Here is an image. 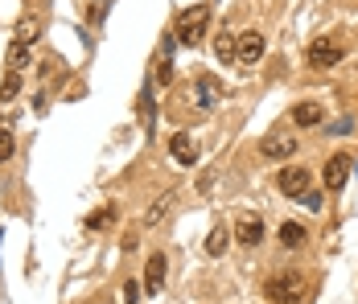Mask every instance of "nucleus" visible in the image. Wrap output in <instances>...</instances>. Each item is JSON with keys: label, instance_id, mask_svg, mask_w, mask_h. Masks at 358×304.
I'll list each match as a JSON object with an SVG mask.
<instances>
[{"label": "nucleus", "instance_id": "nucleus-18", "mask_svg": "<svg viewBox=\"0 0 358 304\" xmlns=\"http://www.w3.org/2000/svg\"><path fill=\"white\" fill-rule=\"evenodd\" d=\"M215 54L222 58V62H235V37H227V34H222V37L215 41Z\"/></svg>", "mask_w": 358, "mask_h": 304}, {"label": "nucleus", "instance_id": "nucleus-25", "mask_svg": "<svg viewBox=\"0 0 358 304\" xmlns=\"http://www.w3.org/2000/svg\"><path fill=\"white\" fill-rule=\"evenodd\" d=\"M301 202L309 205V210H317V205H322V198H317V194H313V189H305V194H301Z\"/></svg>", "mask_w": 358, "mask_h": 304}, {"label": "nucleus", "instance_id": "nucleus-23", "mask_svg": "<svg viewBox=\"0 0 358 304\" xmlns=\"http://www.w3.org/2000/svg\"><path fill=\"white\" fill-rule=\"evenodd\" d=\"M120 296H124V304H136V301H141V284H136V280H128V284L120 288Z\"/></svg>", "mask_w": 358, "mask_h": 304}, {"label": "nucleus", "instance_id": "nucleus-10", "mask_svg": "<svg viewBox=\"0 0 358 304\" xmlns=\"http://www.w3.org/2000/svg\"><path fill=\"white\" fill-rule=\"evenodd\" d=\"M169 157L178 161V165H198V144H194V136L189 132H178L169 140Z\"/></svg>", "mask_w": 358, "mask_h": 304}, {"label": "nucleus", "instance_id": "nucleus-13", "mask_svg": "<svg viewBox=\"0 0 358 304\" xmlns=\"http://www.w3.org/2000/svg\"><path fill=\"white\" fill-rule=\"evenodd\" d=\"M4 62H8L13 74H21V70L29 66V41H13V45H8V54H4Z\"/></svg>", "mask_w": 358, "mask_h": 304}, {"label": "nucleus", "instance_id": "nucleus-15", "mask_svg": "<svg viewBox=\"0 0 358 304\" xmlns=\"http://www.w3.org/2000/svg\"><path fill=\"white\" fill-rule=\"evenodd\" d=\"M227 243H231V231H227V226H215L210 238H206V251H210V255H222V251H227Z\"/></svg>", "mask_w": 358, "mask_h": 304}, {"label": "nucleus", "instance_id": "nucleus-2", "mask_svg": "<svg viewBox=\"0 0 358 304\" xmlns=\"http://www.w3.org/2000/svg\"><path fill=\"white\" fill-rule=\"evenodd\" d=\"M264 296L272 304H292L301 296V275H292V271H280V275H272L268 284H264Z\"/></svg>", "mask_w": 358, "mask_h": 304}, {"label": "nucleus", "instance_id": "nucleus-1", "mask_svg": "<svg viewBox=\"0 0 358 304\" xmlns=\"http://www.w3.org/2000/svg\"><path fill=\"white\" fill-rule=\"evenodd\" d=\"M206 21H210V8H206V4H194V8H185V13L178 17V41L194 50V45L206 37Z\"/></svg>", "mask_w": 358, "mask_h": 304}, {"label": "nucleus", "instance_id": "nucleus-7", "mask_svg": "<svg viewBox=\"0 0 358 304\" xmlns=\"http://www.w3.org/2000/svg\"><path fill=\"white\" fill-rule=\"evenodd\" d=\"M264 218L259 214H239V222H235V238L243 243V247H259L264 243Z\"/></svg>", "mask_w": 358, "mask_h": 304}, {"label": "nucleus", "instance_id": "nucleus-14", "mask_svg": "<svg viewBox=\"0 0 358 304\" xmlns=\"http://www.w3.org/2000/svg\"><path fill=\"white\" fill-rule=\"evenodd\" d=\"M305 226H301V222H285V226H280V243H285L288 251H292V247H305Z\"/></svg>", "mask_w": 358, "mask_h": 304}, {"label": "nucleus", "instance_id": "nucleus-20", "mask_svg": "<svg viewBox=\"0 0 358 304\" xmlns=\"http://www.w3.org/2000/svg\"><path fill=\"white\" fill-rule=\"evenodd\" d=\"M13 148H17V144H13V132H8V124L0 120V161H8V157H13Z\"/></svg>", "mask_w": 358, "mask_h": 304}, {"label": "nucleus", "instance_id": "nucleus-12", "mask_svg": "<svg viewBox=\"0 0 358 304\" xmlns=\"http://www.w3.org/2000/svg\"><path fill=\"white\" fill-rule=\"evenodd\" d=\"M322 120H325V107H322V103H301V107L292 111V124H296V128H317Z\"/></svg>", "mask_w": 358, "mask_h": 304}, {"label": "nucleus", "instance_id": "nucleus-21", "mask_svg": "<svg viewBox=\"0 0 358 304\" xmlns=\"http://www.w3.org/2000/svg\"><path fill=\"white\" fill-rule=\"evenodd\" d=\"M115 222V210H99V214H91V222H87V231H103Z\"/></svg>", "mask_w": 358, "mask_h": 304}, {"label": "nucleus", "instance_id": "nucleus-16", "mask_svg": "<svg viewBox=\"0 0 358 304\" xmlns=\"http://www.w3.org/2000/svg\"><path fill=\"white\" fill-rule=\"evenodd\" d=\"M17 95H21V74H13V70H8V78L0 82V103L17 99Z\"/></svg>", "mask_w": 358, "mask_h": 304}, {"label": "nucleus", "instance_id": "nucleus-22", "mask_svg": "<svg viewBox=\"0 0 358 304\" xmlns=\"http://www.w3.org/2000/svg\"><path fill=\"white\" fill-rule=\"evenodd\" d=\"M141 115H144V128H152V95H148V87L141 91Z\"/></svg>", "mask_w": 358, "mask_h": 304}, {"label": "nucleus", "instance_id": "nucleus-4", "mask_svg": "<svg viewBox=\"0 0 358 304\" xmlns=\"http://www.w3.org/2000/svg\"><path fill=\"white\" fill-rule=\"evenodd\" d=\"M342 41H334V37H322V41H313L309 45V66H317V70H325V66H338L342 62Z\"/></svg>", "mask_w": 358, "mask_h": 304}, {"label": "nucleus", "instance_id": "nucleus-17", "mask_svg": "<svg viewBox=\"0 0 358 304\" xmlns=\"http://www.w3.org/2000/svg\"><path fill=\"white\" fill-rule=\"evenodd\" d=\"M41 34V17H25L21 25H17V41H34Z\"/></svg>", "mask_w": 358, "mask_h": 304}, {"label": "nucleus", "instance_id": "nucleus-26", "mask_svg": "<svg viewBox=\"0 0 358 304\" xmlns=\"http://www.w3.org/2000/svg\"><path fill=\"white\" fill-rule=\"evenodd\" d=\"M0 238H4V235H0Z\"/></svg>", "mask_w": 358, "mask_h": 304}, {"label": "nucleus", "instance_id": "nucleus-3", "mask_svg": "<svg viewBox=\"0 0 358 304\" xmlns=\"http://www.w3.org/2000/svg\"><path fill=\"white\" fill-rule=\"evenodd\" d=\"M292 152H296V136L292 132H276L259 140V157H268V161H292Z\"/></svg>", "mask_w": 358, "mask_h": 304}, {"label": "nucleus", "instance_id": "nucleus-19", "mask_svg": "<svg viewBox=\"0 0 358 304\" xmlns=\"http://www.w3.org/2000/svg\"><path fill=\"white\" fill-rule=\"evenodd\" d=\"M165 210H169V194H165V198H157V202L148 205V214H144V226H157V218H161Z\"/></svg>", "mask_w": 358, "mask_h": 304}, {"label": "nucleus", "instance_id": "nucleus-11", "mask_svg": "<svg viewBox=\"0 0 358 304\" xmlns=\"http://www.w3.org/2000/svg\"><path fill=\"white\" fill-rule=\"evenodd\" d=\"M165 284V255H148V268H144V292L157 296Z\"/></svg>", "mask_w": 358, "mask_h": 304}, {"label": "nucleus", "instance_id": "nucleus-6", "mask_svg": "<svg viewBox=\"0 0 358 304\" xmlns=\"http://www.w3.org/2000/svg\"><path fill=\"white\" fill-rule=\"evenodd\" d=\"M276 185H280V194H285V198H301V194L309 189V169H301V165H288V169H280Z\"/></svg>", "mask_w": 358, "mask_h": 304}, {"label": "nucleus", "instance_id": "nucleus-9", "mask_svg": "<svg viewBox=\"0 0 358 304\" xmlns=\"http://www.w3.org/2000/svg\"><path fill=\"white\" fill-rule=\"evenodd\" d=\"M218 99H227V87L218 82L215 74H198V107H206V111H210Z\"/></svg>", "mask_w": 358, "mask_h": 304}, {"label": "nucleus", "instance_id": "nucleus-8", "mask_svg": "<svg viewBox=\"0 0 358 304\" xmlns=\"http://www.w3.org/2000/svg\"><path fill=\"white\" fill-rule=\"evenodd\" d=\"M322 177H325V189H334V194H338V189L346 185V177H350V157H342V152H338V157H329V161H325V169H322Z\"/></svg>", "mask_w": 358, "mask_h": 304}, {"label": "nucleus", "instance_id": "nucleus-24", "mask_svg": "<svg viewBox=\"0 0 358 304\" xmlns=\"http://www.w3.org/2000/svg\"><path fill=\"white\" fill-rule=\"evenodd\" d=\"M157 82H161V87L173 82V62H161V66H157Z\"/></svg>", "mask_w": 358, "mask_h": 304}, {"label": "nucleus", "instance_id": "nucleus-5", "mask_svg": "<svg viewBox=\"0 0 358 304\" xmlns=\"http://www.w3.org/2000/svg\"><path fill=\"white\" fill-rule=\"evenodd\" d=\"M264 50H268V41H264V34H255V29L239 34V41H235V58H239L243 66H255V62L264 58Z\"/></svg>", "mask_w": 358, "mask_h": 304}]
</instances>
